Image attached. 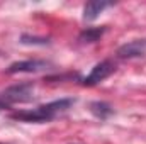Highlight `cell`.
Here are the masks:
<instances>
[{
	"label": "cell",
	"mask_w": 146,
	"mask_h": 144,
	"mask_svg": "<svg viewBox=\"0 0 146 144\" xmlns=\"http://www.w3.org/2000/svg\"><path fill=\"white\" fill-rule=\"evenodd\" d=\"M73 104H75V98H60V100H54V102L39 105V107L33 108V110H19V112H14V114H10V119L21 120V122H37V124L49 122L58 114L68 110Z\"/></svg>",
	"instance_id": "cell-1"
},
{
	"label": "cell",
	"mask_w": 146,
	"mask_h": 144,
	"mask_svg": "<svg viewBox=\"0 0 146 144\" xmlns=\"http://www.w3.org/2000/svg\"><path fill=\"white\" fill-rule=\"evenodd\" d=\"M29 100H33V85L31 83L12 85L0 95L2 107L12 105V104H22V102H29Z\"/></svg>",
	"instance_id": "cell-2"
},
{
	"label": "cell",
	"mask_w": 146,
	"mask_h": 144,
	"mask_svg": "<svg viewBox=\"0 0 146 144\" xmlns=\"http://www.w3.org/2000/svg\"><path fill=\"white\" fill-rule=\"evenodd\" d=\"M114 71H115V63H112L110 59H104V61L97 63L92 68V71L82 80V85L83 87H94V85L104 81L106 78H109Z\"/></svg>",
	"instance_id": "cell-3"
},
{
	"label": "cell",
	"mask_w": 146,
	"mask_h": 144,
	"mask_svg": "<svg viewBox=\"0 0 146 144\" xmlns=\"http://www.w3.org/2000/svg\"><path fill=\"white\" fill-rule=\"evenodd\" d=\"M117 58L121 59H133V58H141L146 54V39H134L126 44H122L115 51Z\"/></svg>",
	"instance_id": "cell-4"
},
{
	"label": "cell",
	"mask_w": 146,
	"mask_h": 144,
	"mask_svg": "<svg viewBox=\"0 0 146 144\" xmlns=\"http://www.w3.org/2000/svg\"><path fill=\"white\" fill-rule=\"evenodd\" d=\"M48 66H51L48 61L44 59H26V61H15L12 63L7 73L9 75H15V73H37L42 70H48Z\"/></svg>",
	"instance_id": "cell-5"
},
{
	"label": "cell",
	"mask_w": 146,
	"mask_h": 144,
	"mask_svg": "<svg viewBox=\"0 0 146 144\" xmlns=\"http://www.w3.org/2000/svg\"><path fill=\"white\" fill-rule=\"evenodd\" d=\"M112 5H114V3H110V2H88V3H85V7H83V19H85V20H94V19H97L106 9H109Z\"/></svg>",
	"instance_id": "cell-6"
},
{
	"label": "cell",
	"mask_w": 146,
	"mask_h": 144,
	"mask_svg": "<svg viewBox=\"0 0 146 144\" xmlns=\"http://www.w3.org/2000/svg\"><path fill=\"white\" fill-rule=\"evenodd\" d=\"M107 31V27H87L85 31L80 32L78 41L83 42V44H92V42H97L100 37L104 36V32Z\"/></svg>",
	"instance_id": "cell-7"
},
{
	"label": "cell",
	"mask_w": 146,
	"mask_h": 144,
	"mask_svg": "<svg viewBox=\"0 0 146 144\" xmlns=\"http://www.w3.org/2000/svg\"><path fill=\"white\" fill-rule=\"evenodd\" d=\"M90 112H92L97 119H100V120H106L107 117H110V115L114 114L112 107H110L107 102H92V104H90Z\"/></svg>",
	"instance_id": "cell-8"
},
{
	"label": "cell",
	"mask_w": 146,
	"mask_h": 144,
	"mask_svg": "<svg viewBox=\"0 0 146 144\" xmlns=\"http://www.w3.org/2000/svg\"><path fill=\"white\" fill-rule=\"evenodd\" d=\"M21 42L22 44H41V46H44V44H49V39H46V37H33L24 34V36H21Z\"/></svg>",
	"instance_id": "cell-9"
},
{
	"label": "cell",
	"mask_w": 146,
	"mask_h": 144,
	"mask_svg": "<svg viewBox=\"0 0 146 144\" xmlns=\"http://www.w3.org/2000/svg\"><path fill=\"white\" fill-rule=\"evenodd\" d=\"M0 108H3V107H2V104H0Z\"/></svg>",
	"instance_id": "cell-10"
}]
</instances>
